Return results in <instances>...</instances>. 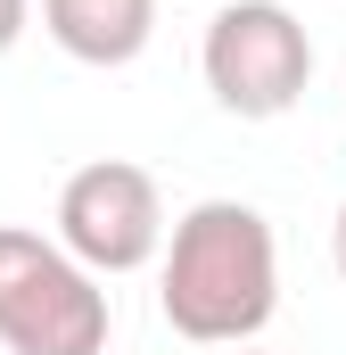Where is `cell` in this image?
<instances>
[{
	"instance_id": "obj_7",
	"label": "cell",
	"mask_w": 346,
	"mask_h": 355,
	"mask_svg": "<svg viewBox=\"0 0 346 355\" xmlns=\"http://www.w3.org/2000/svg\"><path fill=\"white\" fill-rule=\"evenodd\" d=\"M330 265L346 272V207H338V223H330Z\"/></svg>"
},
{
	"instance_id": "obj_2",
	"label": "cell",
	"mask_w": 346,
	"mask_h": 355,
	"mask_svg": "<svg viewBox=\"0 0 346 355\" xmlns=\"http://www.w3.org/2000/svg\"><path fill=\"white\" fill-rule=\"evenodd\" d=\"M0 347L8 355H99L107 347V289L58 240L0 223Z\"/></svg>"
},
{
	"instance_id": "obj_6",
	"label": "cell",
	"mask_w": 346,
	"mask_h": 355,
	"mask_svg": "<svg viewBox=\"0 0 346 355\" xmlns=\"http://www.w3.org/2000/svg\"><path fill=\"white\" fill-rule=\"evenodd\" d=\"M25 17H33V0H0V50H17V33H25Z\"/></svg>"
},
{
	"instance_id": "obj_3",
	"label": "cell",
	"mask_w": 346,
	"mask_h": 355,
	"mask_svg": "<svg viewBox=\"0 0 346 355\" xmlns=\"http://www.w3.org/2000/svg\"><path fill=\"white\" fill-rule=\"evenodd\" d=\"M198 67H206V91L231 107V116H289L305 83H313V42L305 25L280 8V0H223L206 42H198Z\"/></svg>"
},
{
	"instance_id": "obj_4",
	"label": "cell",
	"mask_w": 346,
	"mask_h": 355,
	"mask_svg": "<svg viewBox=\"0 0 346 355\" xmlns=\"http://www.w3.org/2000/svg\"><path fill=\"white\" fill-rule=\"evenodd\" d=\"M58 248L83 272L116 281V272H140L157 248H165V198H157V174L132 166V157H91L66 174L58 190Z\"/></svg>"
},
{
	"instance_id": "obj_5",
	"label": "cell",
	"mask_w": 346,
	"mask_h": 355,
	"mask_svg": "<svg viewBox=\"0 0 346 355\" xmlns=\"http://www.w3.org/2000/svg\"><path fill=\"white\" fill-rule=\"evenodd\" d=\"M42 25L83 67H132L157 33V0H42Z\"/></svg>"
},
{
	"instance_id": "obj_8",
	"label": "cell",
	"mask_w": 346,
	"mask_h": 355,
	"mask_svg": "<svg viewBox=\"0 0 346 355\" xmlns=\"http://www.w3.org/2000/svg\"><path fill=\"white\" fill-rule=\"evenodd\" d=\"M239 355H256V347H239Z\"/></svg>"
},
{
	"instance_id": "obj_1",
	"label": "cell",
	"mask_w": 346,
	"mask_h": 355,
	"mask_svg": "<svg viewBox=\"0 0 346 355\" xmlns=\"http://www.w3.org/2000/svg\"><path fill=\"white\" fill-rule=\"evenodd\" d=\"M157 257V306L190 347H248L280 306V248L248 198H198Z\"/></svg>"
}]
</instances>
